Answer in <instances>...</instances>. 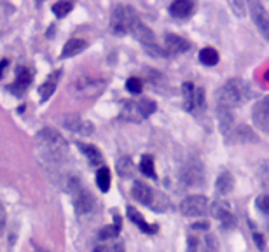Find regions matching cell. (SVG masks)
Listing matches in <instances>:
<instances>
[{"instance_id": "31", "label": "cell", "mask_w": 269, "mask_h": 252, "mask_svg": "<svg viewBox=\"0 0 269 252\" xmlns=\"http://www.w3.org/2000/svg\"><path fill=\"white\" fill-rule=\"evenodd\" d=\"M227 5L234 16H238V18L245 16V0H227Z\"/></svg>"}, {"instance_id": "27", "label": "cell", "mask_w": 269, "mask_h": 252, "mask_svg": "<svg viewBox=\"0 0 269 252\" xmlns=\"http://www.w3.org/2000/svg\"><path fill=\"white\" fill-rule=\"evenodd\" d=\"M232 138L238 142H257V137L254 135V131L248 128V126H240L234 133H232Z\"/></svg>"}, {"instance_id": "24", "label": "cell", "mask_w": 269, "mask_h": 252, "mask_svg": "<svg viewBox=\"0 0 269 252\" xmlns=\"http://www.w3.org/2000/svg\"><path fill=\"white\" fill-rule=\"evenodd\" d=\"M96 186H98L102 193H107L110 189V170L107 167L98 168V172H96Z\"/></svg>"}, {"instance_id": "35", "label": "cell", "mask_w": 269, "mask_h": 252, "mask_svg": "<svg viewBox=\"0 0 269 252\" xmlns=\"http://www.w3.org/2000/svg\"><path fill=\"white\" fill-rule=\"evenodd\" d=\"M255 205L261 208L262 214H268L269 212V203H268V196H266V194H261V196L255 200Z\"/></svg>"}, {"instance_id": "23", "label": "cell", "mask_w": 269, "mask_h": 252, "mask_svg": "<svg viewBox=\"0 0 269 252\" xmlns=\"http://www.w3.org/2000/svg\"><path fill=\"white\" fill-rule=\"evenodd\" d=\"M115 172L124 179L133 177V175H135V165H133L131 158H128V156L119 158L117 163H115Z\"/></svg>"}, {"instance_id": "10", "label": "cell", "mask_w": 269, "mask_h": 252, "mask_svg": "<svg viewBox=\"0 0 269 252\" xmlns=\"http://www.w3.org/2000/svg\"><path fill=\"white\" fill-rule=\"evenodd\" d=\"M254 123L261 131L269 130V98L264 97L254 107Z\"/></svg>"}, {"instance_id": "4", "label": "cell", "mask_w": 269, "mask_h": 252, "mask_svg": "<svg viewBox=\"0 0 269 252\" xmlns=\"http://www.w3.org/2000/svg\"><path fill=\"white\" fill-rule=\"evenodd\" d=\"M105 89L104 79H96L93 75H82L72 86V91L77 95L79 98H95Z\"/></svg>"}, {"instance_id": "19", "label": "cell", "mask_w": 269, "mask_h": 252, "mask_svg": "<svg viewBox=\"0 0 269 252\" xmlns=\"http://www.w3.org/2000/svg\"><path fill=\"white\" fill-rule=\"evenodd\" d=\"M79 149L84 152L86 160H88L93 167H102V160H104V158H102V152H100V149L96 147V145H93V144H79Z\"/></svg>"}, {"instance_id": "17", "label": "cell", "mask_w": 269, "mask_h": 252, "mask_svg": "<svg viewBox=\"0 0 269 252\" xmlns=\"http://www.w3.org/2000/svg\"><path fill=\"white\" fill-rule=\"evenodd\" d=\"M126 214H128L129 221H131L133 224H137L138 228H140L142 231H145V233H156L158 231V226H149L147 223H145V219L142 217V214L137 210V208H133V207H128L126 208Z\"/></svg>"}, {"instance_id": "34", "label": "cell", "mask_w": 269, "mask_h": 252, "mask_svg": "<svg viewBox=\"0 0 269 252\" xmlns=\"http://www.w3.org/2000/svg\"><path fill=\"white\" fill-rule=\"evenodd\" d=\"M203 105H205V89L194 88V109L203 107Z\"/></svg>"}, {"instance_id": "25", "label": "cell", "mask_w": 269, "mask_h": 252, "mask_svg": "<svg viewBox=\"0 0 269 252\" xmlns=\"http://www.w3.org/2000/svg\"><path fill=\"white\" fill-rule=\"evenodd\" d=\"M199 62L207 65V67H214L218 63V53L214 48H205L199 51Z\"/></svg>"}, {"instance_id": "32", "label": "cell", "mask_w": 269, "mask_h": 252, "mask_svg": "<svg viewBox=\"0 0 269 252\" xmlns=\"http://www.w3.org/2000/svg\"><path fill=\"white\" fill-rule=\"evenodd\" d=\"M142 88H144V82L138 77H129L128 81H126V89H128L129 93H133V95H140Z\"/></svg>"}, {"instance_id": "40", "label": "cell", "mask_w": 269, "mask_h": 252, "mask_svg": "<svg viewBox=\"0 0 269 252\" xmlns=\"http://www.w3.org/2000/svg\"><path fill=\"white\" fill-rule=\"evenodd\" d=\"M7 60H2V62H0V77H2V74H4V68L7 67Z\"/></svg>"}, {"instance_id": "9", "label": "cell", "mask_w": 269, "mask_h": 252, "mask_svg": "<svg viewBox=\"0 0 269 252\" xmlns=\"http://www.w3.org/2000/svg\"><path fill=\"white\" fill-rule=\"evenodd\" d=\"M63 126H65L66 130H70L79 135H84V137H88V135H91L95 131L93 123L86 121V119L79 118V116H66V118H63Z\"/></svg>"}, {"instance_id": "20", "label": "cell", "mask_w": 269, "mask_h": 252, "mask_svg": "<svg viewBox=\"0 0 269 252\" xmlns=\"http://www.w3.org/2000/svg\"><path fill=\"white\" fill-rule=\"evenodd\" d=\"M215 188H217L218 194H229L234 188V177H232L231 172H222L217 177V182H215Z\"/></svg>"}, {"instance_id": "41", "label": "cell", "mask_w": 269, "mask_h": 252, "mask_svg": "<svg viewBox=\"0 0 269 252\" xmlns=\"http://www.w3.org/2000/svg\"><path fill=\"white\" fill-rule=\"evenodd\" d=\"M114 252H124V245L119 242V244H115L114 245Z\"/></svg>"}, {"instance_id": "39", "label": "cell", "mask_w": 269, "mask_h": 252, "mask_svg": "<svg viewBox=\"0 0 269 252\" xmlns=\"http://www.w3.org/2000/svg\"><path fill=\"white\" fill-rule=\"evenodd\" d=\"M5 223V210L4 207H2V203H0V226Z\"/></svg>"}, {"instance_id": "42", "label": "cell", "mask_w": 269, "mask_h": 252, "mask_svg": "<svg viewBox=\"0 0 269 252\" xmlns=\"http://www.w3.org/2000/svg\"><path fill=\"white\" fill-rule=\"evenodd\" d=\"M95 252H108V249L104 247V245H98V247L95 249Z\"/></svg>"}, {"instance_id": "21", "label": "cell", "mask_w": 269, "mask_h": 252, "mask_svg": "<svg viewBox=\"0 0 269 252\" xmlns=\"http://www.w3.org/2000/svg\"><path fill=\"white\" fill-rule=\"evenodd\" d=\"M217 119H218V126H220V131L225 133L232 128V123H234V116H232L231 109L227 107H218L217 105Z\"/></svg>"}, {"instance_id": "2", "label": "cell", "mask_w": 269, "mask_h": 252, "mask_svg": "<svg viewBox=\"0 0 269 252\" xmlns=\"http://www.w3.org/2000/svg\"><path fill=\"white\" fill-rule=\"evenodd\" d=\"M248 91L247 84L241 79H231L227 81L220 89L217 91V105L218 107H227L232 109L240 105L241 102H245Z\"/></svg>"}, {"instance_id": "26", "label": "cell", "mask_w": 269, "mask_h": 252, "mask_svg": "<svg viewBox=\"0 0 269 252\" xmlns=\"http://www.w3.org/2000/svg\"><path fill=\"white\" fill-rule=\"evenodd\" d=\"M182 95H184V105L189 112L194 111V84L192 82H184L182 84Z\"/></svg>"}, {"instance_id": "28", "label": "cell", "mask_w": 269, "mask_h": 252, "mask_svg": "<svg viewBox=\"0 0 269 252\" xmlns=\"http://www.w3.org/2000/svg\"><path fill=\"white\" fill-rule=\"evenodd\" d=\"M72 9H74V2H72V0H59V2H56V4L53 5V12H54L58 18H65Z\"/></svg>"}, {"instance_id": "37", "label": "cell", "mask_w": 269, "mask_h": 252, "mask_svg": "<svg viewBox=\"0 0 269 252\" xmlns=\"http://www.w3.org/2000/svg\"><path fill=\"white\" fill-rule=\"evenodd\" d=\"M189 252H198V240L194 237L189 238Z\"/></svg>"}, {"instance_id": "22", "label": "cell", "mask_w": 269, "mask_h": 252, "mask_svg": "<svg viewBox=\"0 0 269 252\" xmlns=\"http://www.w3.org/2000/svg\"><path fill=\"white\" fill-rule=\"evenodd\" d=\"M121 226H122V219L119 214H114V224H110V226L104 228V230H100L98 237L100 240H108V238H115L119 235V231H121Z\"/></svg>"}, {"instance_id": "7", "label": "cell", "mask_w": 269, "mask_h": 252, "mask_svg": "<svg viewBox=\"0 0 269 252\" xmlns=\"http://www.w3.org/2000/svg\"><path fill=\"white\" fill-rule=\"evenodd\" d=\"M210 212L215 219L220 221L222 228H229V230H231V228H234V224H236V219L232 217L231 214V205L225 200H215L210 207Z\"/></svg>"}, {"instance_id": "15", "label": "cell", "mask_w": 269, "mask_h": 252, "mask_svg": "<svg viewBox=\"0 0 269 252\" xmlns=\"http://www.w3.org/2000/svg\"><path fill=\"white\" fill-rule=\"evenodd\" d=\"M86 48H88V42H86L84 39H70V41H66L65 46H63L61 58L75 56V55H79V53L84 51Z\"/></svg>"}, {"instance_id": "11", "label": "cell", "mask_w": 269, "mask_h": 252, "mask_svg": "<svg viewBox=\"0 0 269 252\" xmlns=\"http://www.w3.org/2000/svg\"><path fill=\"white\" fill-rule=\"evenodd\" d=\"M189 49H191L189 41L182 39L180 35H175V34H166L164 35V51L168 56L182 55V53L189 51Z\"/></svg>"}, {"instance_id": "38", "label": "cell", "mask_w": 269, "mask_h": 252, "mask_svg": "<svg viewBox=\"0 0 269 252\" xmlns=\"http://www.w3.org/2000/svg\"><path fill=\"white\" fill-rule=\"evenodd\" d=\"M192 228H194V230H208V228H210V224H208L207 221H201V223L192 224Z\"/></svg>"}, {"instance_id": "3", "label": "cell", "mask_w": 269, "mask_h": 252, "mask_svg": "<svg viewBox=\"0 0 269 252\" xmlns=\"http://www.w3.org/2000/svg\"><path fill=\"white\" fill-rule=\"evenodd\" d=\"M138 23L137 11L129 5H117L110 16V32L114 35L131 34V30Z\"/></svg>"}, {"instance_id": "13", "label": "cell", "mask_w": 269, "mask_h": 252, "mask_svg": "<svg viewBox=\"0 0 269 252\" xmlns=\"http://www.w3.org/2000/svg\"><path fill=\"white\" fill-rule=\"evenodd\" d=\"M131 194L133 198L142 205H152V200H154V193H152V189L149 188L147 184L144 182H135L131 189Z\"/></svg>"}, {"instance_id": "29", "label": "cell", "mask_w": 269, "mask_h": 252, "mask_svg": "<svg viewBox=\"0 0 269 252\" xmlns=\"http://www.w3.org/2000/svg\"><path fill=\"white\" fill-rule=\"evenodd\" d=\"M137 109H138L140 118L145 119V118H149L152 112H156V104L152 100H147V98H142L140 102H137Z\"/></svg>"}, {"instance_id": "8", "label": "cell", "mask_w": 269, "mask_h": 252, "mask_svg": "<svg viewBox=\"0 0 269 252\" xmlns=\"http://www.w3.org/2000/svg\"><path fill=\"white\" fill-rule=\"evenodd\" d=\"M74 208L75 212H77L79 215L82 214H89V212L95 208V198H93V194L89 193V191H86V189L79 188L74 191Z\"/></svg>"}, {"instance_id": "14", "label": "cell", "mask_w": 269, "mask_h": 252, "mask_svg": "<svg viewBox=\"0 0 269 252\" xmlns=\"http://www.w3.org/2000/svg\"><path fill=\"white\" fill-rule=\"evenodd\" d=\"M59 77H61V70H54L48 79L44 81V84L39 88V95H41V102H46L51 98V95L54 93L56 84H58Z\"/></svg>"}, {"instance_id": "5", "label": "cell", "mask_w": 269, "mask_h": 252, "mask_svg": "<svg viewBox=\"0 0 269 252\" xmlns=\"http://www.w3.org/2000/svg\"><path fill=\"white\" fill-rule=\"evenodd\" d=\"M247 2H248V9H250V14L255 26L259 28L262 37L268 39L269 37V16L264 4H262V0H247Z\"/></svg>"}, {"instance_id": "36", "label": "cell", "mask_w": 269, "mask_h": 252, "mask_svg": "<svg viewBox=\"0 0 269 252\" xmlns=\"http://www.w3.org/2000/svg\"><path fill=\"white\" fill-rule=\"evenodd\" d=\"M252 240H254L255 245H257L259 251H264V249H266L264 235H261V233H257V231H254V235H252Z\"/></svg>"}, {"instance_id": "16", "label": "cell", "mask_w": 269, "mask_h": 252, "mask_svg": "<svg viewBox=\"0 0 269 252\" xmlns=\"http://www.w3.org/2000/svg\"><path fill=\"white\" fill-rule=\"evenodd\" d=\"M194 9V0H173V4L170 5V12L175 18H185Z\"/></svg>"}, {"instance_id": "12", "label": "cell", "mask_w": 269, "mask_h": 252, "mask_svg": "<svg viewBox=\"0 0 269 252\" xmlns=\"http://www.w3.org/2000/svg\"><path fill=\"white\" fill-rule=\"evenodd\" d=\"M32 79H33V74L28 68L19 67L18 72H16V81L12 82L11 86V91L14 93V95H23V93L26 91V88L30 86V82H32Z\"/></svg>"}, {"instance_id": "30", "label": "cell", "mask_w": 269, "mask_h": 252, "mask_svg": "<svg viewBox=\"0 0 269 252\" xmlns=\"http://www.w3.org/2000/svg\"><path fill=\"white\" fill-rule=\"evenodd\" d=\"M140 172L145 175V177H151L156 179V172H154V160H152V156H144L140 161Z\"/></svg>"}, {"instance_id": "33", "label": "cell", "mask_w": 269, "mask_h": 252, "mask_svg": "<svg viewBox=\"0 0 269 252\" xmlns=\"http://www.w3.org/2000/svg\"><path fill=\"white\" fill-rule=\"evenodd\" d=\"M205 251H207V252H218L217 238L212 237V235H208V237L205 238Z\"/></svg>"}, {"instance_id": "6", "label": "cell", "mask_w": 269, "mask_h": 252, "mask_svg": "<svg viewBox=\"0 0 269 252\" xmlns=\"http://www.w3.org/2000/svg\"><path fill=\"white\" fill-rule=\"evenodd\" d=\"M208 208V200L203 194H192L187 196L180 203V212L187 217H198V215H203Z\"/></svg>"}, {"instance_id": "18", "label": "cell", "mask_w": 269, "mask_h": 252, "mask_svg": "<svg viewBox=\"0 0 269 252\" xmlns=\"http://www.w3.org/2000/svg\"><path fill=\"white\" fill-rule=\"evenodd\" d=\"M182 181L187 186H194L199 181H203V172L199 165H187L182 172Z\"/></svg>"}, {"instance_id": "1", "label": "cell", "mask_w": 269, "mask_h": 252, "mask_svg": "<svg viewBox=\"0 0 269 252\" xmlns=\"http://www.w3.org/2000/svg\"><path fill=\"white\" fill-rule=\"evenodd\" d=\"M37 145L39 151L53 161H59L61 158H65V154L68 152V145L66 140L54 130V128H44L37 133Z\"/></svg>"}]
</instances>
